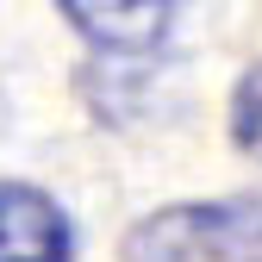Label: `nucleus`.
Masks as SVG:
<instances>
[{"label": "nucleus", "instance_id": "obj_1", "mask_svg": "<svg viewBox=\"0 0 262 262\" xmlns=\"http://www.w3.org/2000/svg\"><path fill=\"white\" fill-rule=\"evenodd\" d=\"M125 262H262V200H187L131 225Z\"/></svg>", "mask_w": 262, "mask_h": 262}, {"label": "nucleus", "instance_id": "obj_2", "mask_svg": "<svg viewBox=\"0 0 262 262\" xmlns=\"http://www.w3.org/2000/svg\"><path fill=\"white\" fill-rule=\"evenodd\" d=\"M181 0H56V13L75 25V38L100 56H150L175 25Z\"/></svg>", "mask_w": 262, "mask_h": 262}, {"label": "nucleus", "instance_id": "obj_3", "mask_svg": "<svg viewBox=\"0 0 262 262\" xmlns=\"http://www.w3.org/2000/svg\"><path fill=\"white\" fill-rule=\"evenodd\" d=\"M0 262H75V225L56 193L0 181Z\"/></svg>", "mask_w": 262, "mask_h": 262}, {"label": "nucleus", "instance_id": "obj_4", "mask_svg": "<svg viewBox=\"0 0 262 262\" xmlns=\"http://www.w3.org/2000/svg\"><path fill=\"white\" fill-rule=\"evenodd\" d=\"M231 144L262 162V69H244L231 88Z\"/></svg>", "mask_w": 262, "mask_h": 262}]
</instances>
